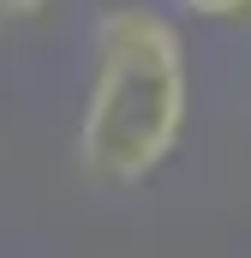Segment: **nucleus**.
Segmentation results:
<instances>
[{
    "instance_id": "f257e3e1",
    "label": "nucleus",
    "mask_w": 251,
    "mask_h": 258,
    "mask_svg": "<svg viewBox=\"0 0 251 258\" xmlns=\"http://www.w3.org/2000/svg\"><path fill=\"white\" fill-rule=\"evenodd\" d=\"M186 84L180 30L150 6H114L96 24V78L78 120V162L108 186L150 180L186 132Z\"/></svg>"
},
{
    "instance_id": "f03ea898",
    "label": "nucleus",
    "mask_w": 251,
    "mask_h": 258,
    "mask_svg": "<svg viewBox=\"0 0 251 258\" xmlns=\"http://www.w3.org/2000/svg\"><path fill=\"white\" fill-rule=\"evenodd\" d=\"M186 12H197V18H239L245 12V0H180Z\"/></svg>"
}]
</instances>
